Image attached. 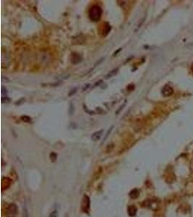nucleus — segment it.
I'll return each mask as SVG.
<instances>
[{
	"mask_svg": "<svg viewBox=\"0 0 193 217\" xmlns=\"http://www.w3.org/2000/svg\"><path fill=\"white\" fill-rule=\"evenodd\" d=\"M102 15V9L100 8V6L98 5H93L92 6L89 10L88 13V16L89 18L92 21L97 22L100 19Z\"/></svg>",
	"mask_w": 193,
	"mask_h": 217,
	"instance_id": "nucleus-1",
	"label": "nucleus"
},
{
	"mask_svg": "<svg viewBox=\"0 0 193 217\" xmlns=\"http://www.w3.org/2000/svg\"><path fill=\"white\" fill-rule=\"evenodd\" d=\"M17 214V207L15 203H10L6 209L7 217H15Z\"/></svg>",
	"mask_w": 193,
	"mask_h": 217,
	"instance_id": "nucleus-2",
	"label": "nucleus"
},
{
	"mask_svg": "<svg viewBox=\"0 0 193 217\" xmlns=\"http://www.w3.org/2000/svg\"><path fill=\"white\" fill-rule=\"evenodd\" d=\"M82 200H82V210L84 212L87 213L88 212V211H89L90 208V199L87 196H85Z\"/></svg>",
	"mask_w": 193,
	"mask_h": 217,
	"instance_id": "nucleus-3",
	"label": "nucleus"
},
{
	"mask_svg": "<svg viewBox=\"0 0 193 217\" xmlns=\"http://www.w3.org/2000/svg\"><path fill=\"white\" fill-rule=\"evenodd\" d=\"M162 94L164 96H170L174 94V89L169 85H166L162 89Z\"/></svg>",
	"mask_w": 193,
	"mask_h": 217,
	"instance_id": "nucleus-4",
	"label": "nucleus"
},
{
	"mask_svg": "<svg viewBox=\"0 0 193 217\" xmlns=\"http://www.w3.org/2000/svg\"><path fill=\"white\" fill-rule=\"evenodd\" d=\"M104 130H98L97 132H96V133H94L93 135H92L91 139L93 140V141H98V140L100 139V138H101L102 135H103Z\"/></svg>",
	"mask_w": 193,
	"mask_h": 217,
	"instance_id": "nucleus-5",
	"label": "nucleus"
},
{
	"mask_svg": "<svg viewBox=\"0 0 193 217\" xmlns=\"http://www.w3.org/2000/svg\"><path fill=\"white\" fill-rule=\"evenodd\" d=\"M71 62L73 64H78L79 62H82V58L80 55H78L77 54H72L71 57Z\"/></svg>",
	"mask_w": 193,
	"mask_h": 217,
	"instance_id": "nucleus-6",
	"label": "nucleus"
},
{
	"mask_svg": "<svg viewBox=\"0 0 193 217\" xmlns=\"http://www.w3.org/2000/svg\"><path fill=\"white\" fill-rule=\"evenodd\" d=\"M127 212H128L129 216L133 217V216H135V214H136V213H137V208H136L135 206H129V207H128Z\"/></svg>",
	"mask_w": 193,
	"mask_h": 217,
	"instance_id": "nucleus-7",
	"label": "nucleus"
},
{
	"mask_svg": "<svg viewBox=\"0 0 193 217\" xmlns=\"http://www.w3.org/2000/svg\"><path fill=\"white\" fill-rule=\"evenodd\" d=\"M117 72H118V68L114 69V70L111 71V72H109V73H108V75H106V77H105V78L106 79H108V78H112V77L115 76V75H116V73H117Z\"/></svg>",
	"mask_w": 193,
	"mask_h": 217,
	"instance_id": "nucleus-8",
	"label": "nucleus"
},
{
	"mask_svg": "<svg viewBox=\"0 0 193 217\" xmlns=\"http://www.w3.org/2000/svg\"><path fill=\"white\" fill-rule=\"evenodd\" d=\"M130 196L132 198H137L139 196V191H138V190H137V189H134L133 190H132L131 192H130Z\"/></svg>",
	"mask_w": 193,
	"mask_h": 217,
	"instance_id": "nucleus-9",
	"label": "nucleus"
},
{
	"mask_svg": "<svg viewBox=\"0 0 193 217\" xmlns=\"http://www.w3.org/2000/svg\"><path fill=\"white\" fill-rule=\"evenodd\" d=\"M1 94H2V97H5V96H7V88H5L4 86H2V90H1Z\"/></svg>",
	"mask_w": 193,
	"mask_h": 217,
	"instance_id": "nucleus-10",
	"label": "nucleus"
},
{
	"mask_svg": "<svg viewBox=\"0 0 193 217\" xmlns=\"http://www.w3.org/2000/svg\"><path fill=\"white\" fill-rule=\"evenodd\" d=\"M21 119H22V120H23V122H31V117H29L28 116L22 117Z\"/></svg>",
	"mask_w": 193,
	"mask_h": 217,
	"instance_id": "nucleus-11",
	"label": "nucleus"
},
{
	"mask_svg": "<svg viewBox=\"0 0 193 217\" xmlns=\"http://www.w3.org/2000/svg\"><path fill=\"white\" fill-rule=\"evenodd\" d=\"M2 103H9L10 102V99H9L8 97H2Z\"/></svg>",
	"mask_w": 193,
	"mask_h": 217,
	"instance_id": "nucleus-12",
	"label": "nucleus"
},
{
	"mask_svg": "<svg viewBox=\"0 0 193 217\" xmlns=\"http://www.w3.org/2000/svg\"><path fill=\"white\" fill-rule=\"evenodd\" d=\"M121 50H122V48H119V50L117 51V52H115V53H114V56H115V55H116V54H117L119 52H120V51H121Z\"/></svg>",
	"mask_w": 193,
	"mask_h": 217,
	"instance_id": "nucleus-13",
	"label": "nucleus"
},
{
	"mask_svg": "<svg viewBox=\"0 0 193 217\" xmlns=\"http://www.w3.org/2000/svg\"><path fill=\"white\" fill-rule=\"evenodd\" d=\"M191 70H192V71L193 72V64H192V67H191Z\"/></svg>",
	"mask_w": 193,
	"mask_h": 217,
	"instance_id": "nucleus-14",
	"label": "nucleus"
},
{
	"mask_svg": "<svg viewBox=\"0 0 193 217\" xmlns=\"http://www.w3.org/2000/svg\"><path fill=\"white\" fill-rule=\"evenodd\" d=\"M192 169H193V164H192Z\"/></svg>",
	"mask_w": 193,
	"mask_h": 217,
	"instance_id": "nucleus-15",
	"label": "nucleus"
}]
</instances>
